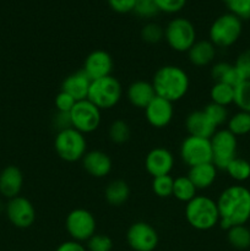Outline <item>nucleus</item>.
<instances>
[{"label":"nucleus","mask_w":250,"mask_h":251,"mask_svg":"<svg viewBox=\"0 0 250 251\" xmlns=\"http://www.w3.org/2000/svg\"><path fill=\"white\" fill-rule=\"evenodd\" d=\"M220 226L228 230L235 226L247 225L250 220V190L243 185H230L217 199Z\"/></svg>","instance_id":"obj_1"},{"label":"nucleus","mask_w":250,"mask_h":251,"mask_svg":"<svg viewBox=\"0 0 250 251\" xmlns=\"http://www.w3.org/2000/svg\"><path fill=\"white\" fill-rule=\"evenodd\" d=\"M151 83L156 96L173 103L185 97L190 87V78L180 66L164 65L154 73Z\"/></svg>","instance_id":"obj_2"},{"label":"nucleus","mask_w":250,"mask_h":251,"mask_svg":"<svg viewBox=\"0 0 250 251\" xmlns=\"http://www.w3.org/2000/svg\"><path fill=\"white\" fill-rule=\"evenodd\" d=\"M186 222L196 230H210L220 225L217 202L205 195H196L185 206Z\"/></svg>","instance_id":"obj_3"},{"label":"nucleus","mask_w":250,"mask_h":251,"mask_svg":"<svg viewBox=\"0 0 250 251\" xmlns=\"http://www.w3.org/2000/svg\"><path fill=\"white\" fill-rule=\"evenodd\" d=\"M243 32V22L235 15L222 14L212 22L208 31V41L216 48H229L238 42Z\"/></svg>","instance_id":"obj_4"},{"label":"nucleus","mask_w":250,"mask_h":251,"mask_svg":"<svg viewBox=\"0 0 250 251\" xmlns=\"http://www.w3.org/2000/svg\"><path fill=\"white\" fill-rule=\"evenodd\" d=\"M54 150L63 161L74 163L81 161L87 152V141L82 132L74 127L59 130L54 139Z\"/></svg>","instance_id":"obj_5"},{"label":"nucleus","mask_w":250,"mask_h":251,"mask_svg":"<svg viewBox=\"0 0 250 251\" xmlns=\"http://www.w3.org/2000/svg\"><path fill=\"white\" fill-rule=\"evenodd\" d=\"M123 96L122 83L114 76L93 80L91 82L87 100L100 110L112 109L119 103Z\"/></svg>","instance_id":"obj_6"},{"label":"nucleus","mask_w":250,"mask_h":251,"mask_svg":"<svg viewBox=\"0 0 250 251\" xmlns=\"http://www.w3.org/2000/svg\"><path fill=\"white\" fill-rule=\"evenodd\" d=\"M164 39L173 50L188 53L196 42V29L185 17H174L164 28Z\"/></svg>","instance_id":"obj_7"},{"label":"nucleus","mask_w":250,"mask_h":251,"mask_svg":"<svg viewBox=\"0 0 250 251\" xmlns=\"http://www.w3.org/2000/svg\"><path fill=\"white\" fill-rule=\"evenodd\" d=\"M212 147V163L221 171H225L228 164L237 157L238 140L228 129H221L210 139Z\"/></svg>","instance_id":"obj_8"},{"label":"nucleus","mask_w":250,"mask_h":251,"mask_svg":"<svg viewBox=\"0 0 250 251\" xmlns=\"http://www.w3.org/2000/svg\"><path fill=\"white\" fill-rule=\"evenodd\" d=\"M65 229L70 238L76 242H87L96 234L97 222L92 212L86 208H75L65 218Z\"/></svg>","instance_id":"obj_9"},{"label":"nucleus","mask_w":250,"mask_h":251,"mask_svg":"<svg viewBox=\"0 0 250 251\" xmlns=\"http://www.w3.org/2000/svg\"><path fill=\"white\" fill-rule=\"evenodd\" d=\"M180 158L189 168L212 162V147L210 139L198 136H186L179 149Z\"/></svg>","instance_id":"obj_10"},{"label":"nucleus","mask_w":250,"mask_h":251,"mask_svg":"<svg viewBox=\"0 0 250 251\" xmlns=\"http://www.w3.org/2000/svg\"><path fill=\"white\" fill-rule=\"evenodd\" d=\"M70 120L71 127L85 134H91L100 127V109L96 107L91 100H83L75 103L71 109Z\"/></svg>","instance_id":"obj_11"},{"label":"nucleus","mask_w":250,"mask_h":251,"mask_svg":"<svg viewBox=\"0 0 250 251\" xmlns=\"http://www.w3.org/2000/svg\"><path fill=\"white\" fill-rule=\"evenodd\" d=\"M126 242L134 251H153L159 242L157 230L147 222H135L127 228Z\"/></svg>","instance_id":"obj_12"},{"label":"nucleus","mask_w":250,"mask_h":251,"mask_svg":"<svg viewBox=\"0 0 250 251\" xmlns=\"http://www.w3.org/2000/svg\"><path fill=\"white\" fill-rule=\"evenodd\" d=\"M6 216L12 226L21 229L29 228L36 221V210L28 199L16 196L10 199L6 205Z\"/></svg>","instance_id":"obj_13"},{"label":"nucleus","mask_w":250,"mask_h":251,"mask_svg":"<svg viewBox=\"0 0 250 251\" xmlns=\"http://www.w3.org/2000/svg\"><path fill=\"white\" fill-rule=\"evenodd\" d=\"M145 168L152 178L169 176L174 168V156L164 147H154L145 157Z\"/></svg>","instance_id":"obj_14"},{"label":"nucleus","mask_w":250,"mask_h":251,"mask_svg":"<svg viewBox=\"0 0 250 251\" xmlns=\"http://www.w3.org/2000/svg\"><path fill=\"white\" fill-rule=\"evenodd\" d=\"M113 66H114V63H113L112 55L108 51L97 49V50L91 51L86 56L82 70L93 81L112 75Z\"/></svg>","instance_id":"obj_15"},{"label":"nucleus","mask_w":250,"mask_h":251,"mask_svg":"<svg viewBox=\"0 0 250 251\" xmlns=\"http://www.w3.org/2000/svg\"><path fill=\"white\" fill-rule=\"evenodd\" d=\"M174 108L173 103L164 98L156 97L145 108V117L147 123L156 129H163L168 126L173 120Z\"/></svg>","instance_id":"obj_16"},{"label":"nucleus","mask_w":250,"mask_h":251,"mask_svg":"<svg viewBox=\"0 0 250 251\" xmlns=\"http://www.w3.org/2000/svg\"><path fill=\"white\" fill-rule=\"evenodd\" d=\"M81 161H82V167L86 173H88L93 178H104L112 172V159L105 152L100 151V150L86 152Z\"/></svg>","instance_id":"obj_17"},{"label":"nucleus","mask_w":250,"mask_h":251,"mask_svg":"<svg viewBox=\"0 0 250 251\" xmlns=\"http://www.w3.org/2000/svg\"><path fill=\"white\" fill-rule=\"evenodd\" d=\"M24 185L22 172L16 166H7L0 172V194L6 199L20 195Z\"/></svg>","instance_id":"obj_18"},{"label":"nucleus","mask_w":250,"mask_h":251,"mask_svg":"<svg viewBox=\"0 0 250 251\" xmlns=\"http://www.w3.org/2000/svg\"><path fill=\"white\" fill-rule=\"evenodd\" d=\"M185 129L191 136L203 137V139H211L217 131V127L211 123L203 110H194L189 113L185 119Z\"/></svg>","instance_id":"obj_19"},{"label":"nucleus","mask_w":250,"mask_h":251,"mask_svg":"<svg viewBox=\"0 0 250 251\" xmlns=\"http://www.w3.org/2000/svg\"><path fill=\"white\" fill-rule=\"evenodd\" d=\"M92 80L83 70L71 74L61 83V91L69 93L76 102L87 100L88 91Z\"/></svg>","instance_id":"obj_20"},{"label":"nucleus","mask_w":250,"mask_h":251,"mask_svg":"<svg viewBox=\"0 0 250 251\" xmlns=\"http://www.w3.org/2000/svg\"><path fill=\"white\" fill-rule=\"evenodd\" d=\"M126 97L131 105L139 109H145L156 97V92L151 82L139 80L130 83L126 91Z\"/></svg>","instance_id":"obj_21"},{"label":"nucleus","mask_w":250,"mask_h":251,"mask_svg":"<svg viewBox=\"0 0 250 251\" xmlns=\"http://www.w3.org/2000/svg\"><path fill=\"white\" fill-rule=\"evenodd\" d=\"M217 171L218 169L216 168L215 164L211 162V163H203L191 167L189 169L188 176L198 190H205V189H208L213 185V183L217 179Z\"/></svg>","instance_id":"obj_22"},{"label":"nucleus","mask_w":250,"mask_h":251,"mask_svg":"<svg viewBox=\"0 0 250 251\" xmlns=\"http://www.w3.org/2000/svg\"><path fill=\"white\" fill-rule=\"evenodd\" d=\"M216 56V47L210 41H196L194 46L188 50V58L193 65L207 66L213 61Z\"/></svg>","instance_id":"obj_23"},{"label":"nucleus","mask_w":250,"mask_h":251,"mask_svg":"<svg viewBox=\"0 0 250 251\" xmlns=\"http://www.w3.org/2000/svg\"><path fill=\"white\" fill-rule=\"evenodd\" d=\"M129 185H127L126 181L122 180V179H117V180L110 181L104 190L105 201H107L110 206H115V207H119V206L124 205L127 201V199H129Z\"/></svg>","instance_id":"obj_24"},{"label":"nucleus","mask_w":250,"mask_h":251,"mask_svg":"<svg viewBox=\"0 0 250 251\" xmlns=\"http://www.w3.org/2000/svg\"><path fill=\"white\" fill-rule=\"evenodd\" d=\"M196 191H198V189L195 188V185L189 179L188 176H181L174 179L173 195L172 196H174L180 202L188 203L189 201L193 200L196 196Z\"/></svg>","instance_id":"obj_25"},{"label":"nucleus","mask_w":250,"mask_h":251,"mask_svg":"<svg viewBox=\"0 0 250 251\" xmlns=\"http://www.w3.org/2000/svg\"><path fill=\"white\" fill-rule=\"evenodd\" d=\"M210 98L212 103L227 107L234 103V87L225 82H215L210 90Z\"/></svg>","instance_id":"obj_26"},{"label":"nucleus","mask_w":250,"mask_h":251,"mask_svg":"<svg viewBox=\"0 0 250 251\" xmlns=\"http://www.w3.org/2000/svg\"><path fill=\"white\" fill-rule=\"evenodd\" d=\"M228 243L237 250H247L250 248V229L247 226H235L227 230Z\"/></svg>","instance_id":"obj_27"},{"label":"nucleus","mask_w":250,"mask_h":251,"mask_svg":"<svg viewBox=\"0 0 250 251\" xmlns=\"http://www.w3.org/2000/svg\"><path fill=\"white\" fill-rule=\"evenodd\" d=\"M227 129L235 136H244L250 132V113L237 112L228 118Z\"/></svg>","instance_id":"obj_28"},{"label":"nucleus","mask_w":250,"mask_h":251,"mask_svg":"<svg viewBox=\"0 0 250 251\" xmlns=\"http://www.w3.org/2000/svg\"><path fill=\"white\" fill-rule=\"evenodd\" d=\"M225 172L228 173V176L235 181H242L248 180L250 178V162L247 161L244 158H239V157H235L228 167L225 168Z\"/></svg>","instance_id":"obj_29"},{"label":"nucleus","mask_w":250,"mask_h":251,"mask_svg":"<svg viewBox=\"0 0 250 251\" xmlns=\"http://www.w3.org/2000/svg\"><path fill=\"white\" fill-rule=\"evenodd\" d=\"M130 135H131L130 127L124 120H114L108 130V136L110 141L117 145L125 144L130 139Z\"/></svg>","instance_id":"obj_30"},{"label":"nucleus","mask_w":250,"mask_h":251,"mask_svg":"<svg viewBox=\"0 0 250 251\" xmlns=\"http://www.w3.org/2000/svg\"><path fill=\"white\" fill-rule=\"evenodd\" d=\"M173 184L174 179L169 176H156L152 179V191L158 198L167 199L173 195Z\"/></svg>","instance_id":"obj_31"},{"label":"nucleus","mask_w":250,"mask_h":251,"mask_svg":"<svg viewBox=\"0 0 250 251\" xmlns=\"http://www.w3.org/2000/svg\"><path fill=\"white\" fill-rule=\"evenodd\" d=\"M234 104L242 112L250 113V80L243 81L234 88Z\"/></svg>","instance_id":"obj_32"},{"label":"nucleus","mask_w":250,"mask_h":251,"mask_svg":"<svg viewBox=\"0 0 250 251\" xmlns=\"http://www.w3.org/2000/svg\"><path fill=\"white\" fill-rule=\"evenodd\" d=\"M202 110L205 112V114L207 115L208 119L211 120V123H212L216 127L221 126V125L225 124V122H228L227 107H223V105L210 102Z\"/></svg>","instance_id":"obj_33"},{"label":"nucleus","mask_w":250,"mask_h":251,"mask_svg":"<svg viewBox=\"0 0 250 251\" xmlns=\"http://www.w3.org/2000/svg\"><path fill=\"white\" fill-rule=\"evenodd\" d=\"M132 11L142 19H152L158 15L159 9L154 0H135V6Z\"/></svg>","instance_id":"obj_34"},{"label":"nucleus","mask_w":250,"mask_h":251,"mask_svg":"<svg viewBox=\"0 0 250 251\" xmlns=\"http://www.w3.org/2000/svg\"><path fill=\"white\" fill-rule=\"evenodd\" d=\"M141 38L150 44H156L164 38V29L159 25L150 22L141 28Z\"/></svg>","instance_id":"obj_35"},{"label":"nucleus","mask_w":250,"mask_h":251,"mask_svg":"<svg viewBox=\"0 0 250 251\" xmlns=\"http://www.w3.org/2000/svg\"><path fill=\"white\" fill-rule=\"evenodd\" d=\"M86 243L87 251H112L113 249V240L105 234L96 233Z\"/></svg>","instance_id":"obj_36"},{"label":"nucleus","mask_w":250,"mask_h":251,"mask_svg":"<svg viewBox=\"0 0 250 251\" xmlns=\"http://www.w3.org/2000/svg\"><path fill=\"white\" fill-rule=\"evenodd\" d=\"M225 4L230 14L235 15L242 21L250 19V0H228Z\"/></svg>","instance_id":"obj_37"},{"label":"nucleus","mask_w":250,"mask_h":251,"mask_svg":"<svg viewBox=\"0 0 250 251\" xmlns=\"http://www.w3.org/2000/svg\"><path fill=\"white\" fill-rule=\"evenodd\" d=\"M234 66L242 74L245 81L250 80V48L245 49L238 55Z\"/></svg>","instance_id":"obj_38"},{"label":"nucleus","mask_w":250,"mask_h":251,"mask_svg":"<svg viewBox=\"0 0 250 251\" xmlns=\"http://www.w3.org/2000/svg\"><path fill=\"white\" fill-rule=\"evenodd\" d=\"M54 103H55V108L58 112L70 113L71 109L74 108V105H75L76 100H74L69 93L64 92V91H60V92L56 95Z\"/></svg>","instance_id":"obj_39"},{"label":"nucleus","mask_w":250,"mask_h":251,"mask_svg":"<svg viewBox=\"0 0 250 251\" xmlns=\"http://www.w3.org/2000/svg\"><path fill=\"white\" fill-rule=\"evenodd\" d=\"M158 6L159 12H167V14H174L178 12L185 6L186 0H154Z\"/></svg>","instance_id":"obj_40"},{"label":"nucleus","mask_w":250,"mask_h":251,"mask_svg":"<svg viewBox=\"0 0 250 251\" xmlns=\"http://www.w3.org/2000/svg\"><path fill=\"white\" fill-rule=\"evenodd\" d=\"M230 68H232V64L225 63V61H221V63L215 64L212 66V69H211V76H212V78L216 82H222L223 78L227 75Z\"/></svg>","instance_id":"obj_41"},{"label":"nucleus","mask_w":250,"mask_h":251,"mask_svg":"<svg viewBox=\"0 0 250 251\" xmlns=\"http://www.w3.org/2000/svg\"><path fill=\"white\" fill-rule=\"evenodd\" d=\"M108 4L114 11L120 14L131 12L135 6V0H108Z\"/></svg>","instance_id":"obj_42"},{"label":"nucleus","mask_w":250,"mask_h":251,"mask_svg":"<svg viewBox=\"0 0 250 251\" xmlns=\"http://www.w3.org/2000/svg\"><path fill=\"white\" fill-rule=\"evenodd\" d=\"M55 251H87L85 245L80 242H76V240H66V242L61 243Z\"/></svg>","instance_id":"obj_43"},{"label":"nucleus","mask_w":250,"mask_h":251,"mask_svg":"<svg viewBox=\"0 0 250 251\" xmlns=\"http://www.w3.org/2000/svg\"><path fill=\"white\" fill-rule=\"evenodd\" d=\"M54 125L58 127V131L59 130L66 129V127H71L70 114L69 113L58 112V114H55V117H54Z\"/></svg>","instance_id":"obj_44"},{"label":"nucleus","mask_w":250,"mask_h":251,"mask_svg":"<svg viewBox=\"0 0 250 251\" xmlns=\"http://www.w3.org/2000/svg\"><path fill=\"white\" fill-rule=\"evenodd\" d=\"M222 1H225V2H227V1H228V0H222Z\"/></svg>","instance_id":"obj_45"}]
</instances>
